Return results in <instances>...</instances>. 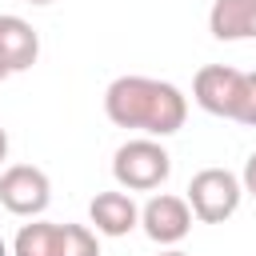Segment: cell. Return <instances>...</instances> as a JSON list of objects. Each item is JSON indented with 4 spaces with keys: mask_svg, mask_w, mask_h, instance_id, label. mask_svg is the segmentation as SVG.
I'll return each mask as SVG.
<instances>
[{
    "mask_svg": "<svg viewBox=\"0 0 256 256\" xmlns=\"http://www.w3.org/2000/svg\"><path fill=\"white\" fill-rule=\"evenodd\" d=\"M104 112L116 128H140L152 140H164L184 128L188 96L156 76H116L104 88Z\"/></svg>",
    "mask_w": 256,
    "mask_h": 256,
    "instance_id": "cell-1",
    "label": "cell"
},
{
    "mask_svg": "<svg viewBox=\"0 0 256 256\" xmlns=\"http://www.w3.org/2000/svg\"><path fill=\"white\" fill-rule=\"evenodd\" d=\"M112 176L124 192H152L172 176V156L160 140L152 136H136L124 140L112 156Z\"/></svg>",
    "mask_w": 256,
    "mask_h": 256,
    "instance_id": "cell-2",
    "label": "cell"
},
{
    "mask_svg": "<svg viewBox=\"0 0 256 256\" xmlns=\"http://www.w3.org/2000/svg\"><path fill=\"white\" fill-rule=\"evenodd\" d=\"M240 176L228 172V168H200L192 180H188V208L200 224H224L236 208H240Z\"/></svg>",
    "mask_w": 256,
    "mask_h": 256,
    "instance_id": "cell-3",
    "label": "cell"
},
{
    "mask_svg": "<svg viewBox=\"0 0 256 256\" xmlns=\"http://www.w3.org/2000/svg\"><path fill=\"white\" fill-rule=\"evenodd\" d=\"M244 80L248 72L240 68H228V64H204L192 80V100L208 112V116H224V120H236L240 116V104H244Z\"/></svg>",
    "mask_w": 256,
    "mask_h": 256,
    "instance_id": "cell-4",
    "label": "cell"
},
{
    "mask_svg": "<svg viewBox=\"0 0 256 256\" xmlns=\"http://www.w3.org/2000/svg\"><path fill=\"white\" fill-rule=\"evenodd\" d=\"M48 200H52V184L36 164H12L0 172V204L12 216L36 220L48 208Z\"/></svg>",
    "mask_w": 256,
    "mask_h": 256,
    "instance_id": "cell-5",
    "label": "cell"
},
{
    "mask_svg": "<svg viewBox=\"0 0 256 256\" xmlns=\"http://www.w3.org/2000/svg\"><path fill=\"white\" fill-rule=\"evenodd\" d=\"M192 208H188V200L184 196H168V192H156L144 208H140V228H144V236L152 240V244H160V248H172V244H180L188 232H192Z\"/></svg>",
    "mask_w": 256,
    "mask_h": 256,
    "instance_id": "cell-6",
    "label": "cell"
},
{
    "mask_svg": "<svg viewBox=\"0 0 256 256\" xmlns=\"http://www.w3.org/2000/svg\"><path fill=\"white\" fill-rule=\"evenodd\" d=\"M88 220L96 236H128L140 224V208L132 200V192H96L88 204Z\"/></svg>",
    "mask_w": 256,
    "mask_h": 256,
    "instance_id": "cell-7",
    "label": "cell"
},
{
    "mask_svg": "<svg viewBox=\"0 0 256 256\" xmlns=\"http://www.w3.org/2000/svg\"><path fill=\"white\" fill-rule=\"evenodd\" d=\"M40 56V32L24 20V16H12L4 12L0 16V60L8 72H28Z\"/></svg>",
    "mask_w": 256,
    "mask_h": 256,
    "instance_id": "cell-8",
    "label": "cell"
},
{
    "mask_svg": "<svg viewBox=\"0 0 256 256\" xmlns=\"http://www.w3.org/2000/svg\"><path fill=\"white\" fill-rule=\"evenodd\" d=\"M208 32L216 40H224V44L256 40V0H212Z\"/></svg>",
    "mask_w": 256,
    "mask_h": 256,
    "instance_id": "cell-9",
    "label": "cell"
},
{
    "mask_svg": "<svg viewBox=\"0 0 256 256\" xmlns=\"http://www.w3.org/2000/svg\"><path fill=\"white\" fill-rule=\"evenodd\" d=\"M12 256H60V224L52 220H32L16 232Z\"/></svg>",
    "mask_w": 256,
    "mask_h": 256,
    "instance_id": "cell-10",
    "label": "cell"
},
{
    "mask_svg": "<svg viewBox=\"0 0 256 256\" xmlns=\"http://www.w3.org/2000/svg\"><path fill=\"white\" fill-rule=\"evenodd\" d=\"M60 256H100V240L88 224H60Z\"/></svg>",
    "mask_w": 256,
    "mask_h": 256,
    "instance_id": "cell-11",
    "label": "cell"
},
{
    "mask_svg": "<svg viewBox=\"0 0 256 256\" xmlns=\"http://www.w3.org/2000/svg\"><path fill=\"white\" fill-rule=\"evenodd\" d=\"M236 124H248V128H256V72H248V80H244V104H240V116H236Z\"/></svg>",
    "mask_w": 256,
    "mask_h": 256,
    "instance_id": "cell-12",
    "label": "cell"
},
{
    "mask_svg": "<svg viewBox=\"0 0 256 256\" xmlns=\"http://www.w3.org/2000/svg\"><path fill=\"white\" fill-rule=\"evenodd\" d=\"M240 188H244V192L256 200V152L244 160V172H240Z\"/></svg>",
    "mask_w": 256,
    "mask_h": 256,
    "instance_id": "cell-13",
    "label": "cell"
},
{
    "mask_svg": "<svg viewBox=\"0 0 256 256\" xmlns=\"http://www.w3.org/2000/svg\"><path fill=\"white\" fill-rule=\"evenodd\" d=\"M4 160H8V132L0 128V164H4Z\"/></svg>",
    "mask_w": 256,
    "mask_h": 256,
    "instance_id": "cell-14",
    "label": "cell"
},
{
    "mask_svg": "<svg viewBox=\"0 0 256 256\" xmlns=\"http://www.w3.org/2000/svg\"><path fill=\"white\" fill-rule=\"evenodd\" d=\"M160 256H188V252H180V248H164Z\"/></svg>",
    "mask_w": 256,
    "mask_h": 256,
    "instance_id": "cell-15",
    "label": "cell"
},
{
    "mask_svg": "<svg viewBox=\"0 0 256 256\" xmlns=\"http://www.w3.org/2000/svg\"><path fill=\"white\" fill-rule=\"evenodd\" d=\"M8 76H12V72H8V68H4V60H0V80H8Z\"/></svg>",
    "mask_w": 256,
    "mask_h": 256,
    "instance_id": "cell-16",
    "label": "cell"
},
{
    "mask_svg": "<svg viewBox=\"0 0 256 256\" xmlns=\"http://www.w3.org/2000/svg\"><path fill=\"white\" fill-rule=\"evenodd\" d=\"M24 4H56V0H24Z\"/></svg>",
    "mask_w": 256,
    "mask_h": 256,
    "instance_id": "cell-17",
    "label": "cell"
},
{
    "mask_svg": "<svg viewBox=\"0 0 256 256\" xmlns=\"http://www.w3.org/2000/svg\"><path fill=\"white\" fill-rule=\"evenodd\" d=\"M0 256H8V244H4V240H0Z\"/></svg>",
    "mask_w": 256,
    "mask_h": 256,
    "instance_id": "cell-18",
    "label": "cell"
}]
</instances>
